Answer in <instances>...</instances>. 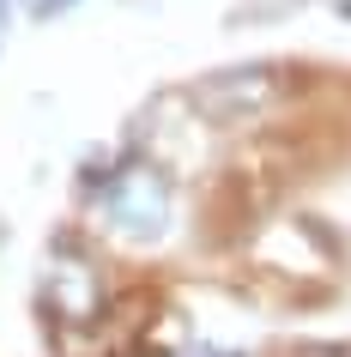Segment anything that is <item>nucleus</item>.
Here are the masks:
<instances>
[{"label": "nucleus", "mask_w": 351, "mask_h": 357, "mask_svg": "<svg viewBox=\"0 0 351 357\" xmlns=\"http://www.w3.org/2000/svg\"><path fill=\"white\" fill-rule=\"evenodd\" d=\"M103 206H110V225L121 236H164L170 230V212H176V194H170V176L158 164H121L115 169L110 194H103Z\"/></svg>", "instance_id": "nucleus-1"}, {"label": "nucleus", "mask_w": 351, "mask_h": 357, "mask_svg": "<svg viewBox=\"0 0 351 357\" xmlns=\"http://www.w3.org/2000/svg\"><path fill=\"white\" fill-rule=\"evenodd\" d=\"M285 97V73L255 61V67H224V73H206L194 85V109L206 121H248V115L273 109Z\"/></svg>", "instance_id": "nucleus-2"}, {"label": "nucleus", "mask_w": 351, "mask_h": 357, "mask_svg": "<svg viewBox=\"0 0 351 357\" xmlns=\"http://www.w3.org/2000/svg\"><path fill=\"white\" fill-rule=\"evenodd\" d=\"M73 0H31V19H55V13H67Z\"/></svg>", "instance_id": "nucleus-3"}, {"label": "nucleus", "mask_w": 351, "mask_h": 357, "mask_svg": "<svg viewBox=\"0 0 351 357\" xmlns=\"http://www.w3.org/2000/svg\"><path fill=\"white\" fill-rule=\"evenodd\" d=\"M200 357H230V351H200Z\"/></svg>", "instance_id": "nucleus-4"}, {"label": "nucleus", "mask_w": 351, "mask_h": 357, "mask_svg": "<svg viewBox=\"0 0 351 357\" xmlns=\"http://www.w3.org/2000/svg\"><path fill=\"white\" fill-rule=\"evenodd\" d=\"M345 19H351V0H345Z\"/></svg>", "instance_id": "nucleus-5"}, {"label": "nucleus", "mask_w": 351, "mask_h": 357, "mask_svg": "<svg viewBox=\"0 0 351 357\" xmlns=\"http://www.w3.org/2000/svg\"><path fill=\"white\" fill-rule=\"evenodd\" d=\"M0 13H6V0H0Z\"/></svg>", "instance_id": "nucleus-6"}]
</instances>
